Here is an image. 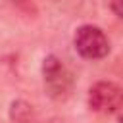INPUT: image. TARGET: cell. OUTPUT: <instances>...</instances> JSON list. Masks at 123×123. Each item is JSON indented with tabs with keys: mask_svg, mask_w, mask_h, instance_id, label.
I'll use <instances>...</instances> for the list:
<instances>
[{
	"mask_svg": "<svg viewBox=\"0 0 123 123\" xmlns=\"http://www.w3.org/2000/svg\"><path fill=\"white\" fill-rule=\"evenodd\" d=\"M119 123H123V117H121V119H119Z\"/></svg>",
	"mask_w": 123,
	"mask_h": 123,
	"instance_id": "6",
	"label": "cell"
},
{
	"mask_svg": "<svg viewBox=\"0 0 123 123\" xmlns=\"http://www.w3.org/2000/svg\"><path fill=\"white\" fill-rule=\"evenodd\" d=\"M33 115V106L25 100H13L10 104V119L13 123H27Z\"/></svg>",
	"mask_w": 123,
	"mask_h": 123,
	"instance_id": "4",
	"label": "cell"
},
{
	"mask_svg": "<svg viewBox=\"0 0 123 123\" xmlns=\"http://www.w3.org/2000/svg\"><path fill=\"white\" fill-rule=\"evenodd\" d=\"M73 48L83 60L96 62L110 54V40L98 25L85 23L73 33Z\"/></svg>",
	"mask_w": 123,
	"mask_h": 123,
	"instance_id": "2",
	"label": "cell"
},
{
	"mask_svg": "<svg viewBox=\"0 0 123 123\" xmlns=\"http://www.w3.org/2000/svg\"><path fill=\"white\" fill-rule=\"evenodd\" d=\"M110 10L117 15V17H121L123 19V0H117V2H110Z\"/></svg>",
	"mask_w": 123,
	"mask_h": 123,
	"instance_id": "5",
	"label": "cell"
},
{
	"mask_svg": "<svg viewBox=\"0 0 123 123\" xmlns=\"http://www.w3.org/2000/svg\"><path fill=\"white\" fill-rule=\"evenodd\" d=\"M42 81L44 90L52 100H65L73 92V75L54 54H48L42 60Z\"/></svg>",
	"mask_w": 123,
	"mask_h": 123,
	"instance_id": "1",
	"label": "cell"
},
{
	"mask_svg": "<svg viewBox=\"0 0 123 123\" xmlns=\"http://www.w3.org/2000/svg\"><path fill=\"white\" fill-rule=\"evenodd\" d=\"M86 104L94 113L111 115L123 106V86L113 81H96L88 88Z\"/></svg>",
	"mask_w": 123,
	"mask_h": 123,
	"instance_id": "3",
	"label": "cell"
}]
</instances>
